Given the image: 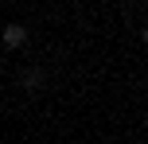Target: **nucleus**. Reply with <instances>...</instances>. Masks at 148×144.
Here are the masks:
<instances>
[{"mask_svg": "<svg viewBox=\"0 0 148 144\" xmlns=\"http://www.w3.org/2000/svg\"><path fill=\"white\" fill-rule=\"evenodd\" d=\"M0 43H4L8 51L23 47V43H27V27H23V23H4V31H0Z\"/></svg>", "mask_w": 148, "mask_h": 144, "instance_id": "f257e3e1", "label": "nucleus"}, {"mask_svg": "<svg viewBox=\"0 0 148 144\" xmlns=\"http://www.w3.org/2000/svg\"><path fill=\"white\" fill-rule=\"evenodd\" d=\"M20 82L27 86V90H39V86H43V70H39V66H27V70L20 74Z\"/></svg>", "mask_w": 148, "mask_h": 144, "instance_id": "f03ea898", "label": "nucleus"}]
</instances>
